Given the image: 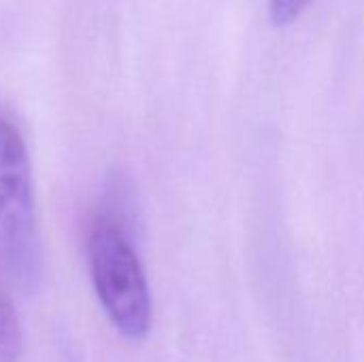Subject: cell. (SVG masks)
Returning <instances> with one entry per match:
<instances>
[{"instance_id":"cell-5","label":"cell","mask_w":364,"mask_h":362,"mask_svg":"<svg viewBox=\"0 0 364 362\" xmlns=\"http://www.w3.org/2000/svg\"><path fill=\"white\" fill-rule=\"evenodd\" d=\"M60 362H81V352L77 350V346L64 341L62 352H60Z\"/></svg>"},{"instance_id":"cell-1","label":"cell","mask_w":364,"mask_h":362,"mask_svg":"<svg viewBox=\"0 0 364 362\" xmlns=\"http://www.w3.org/2000/svg\"><path fill=\"white\" fill-rule=\"evenodd\" d=\"M126 201L115 192L87 226L85 256L96 299L109 324L128 341H143L154 324L145 267L128 230Z\"/></svg>"},{"instance_id":"cell-2","label":"cell","mask_w":364,"mask_h":362,"mask_svg":"<svg viewBox=\"0 0 364 362\" xmlns=\"http://www.w3.org/2000/svg\"><path fill=\"white\" fill-rule=\"evenodd\" d=\"M0 267L28 294L43 284L45 256L32 162L17 122L4 109H0Z\"/></svg>"},{"instance_id":"cell-3","label":"cell","mask_w":364,"mask_h":362,"mask_svg":"<svg viewBox=\"0 0 364 362\" xmlns=\"http://www.w3.org/2000/svg\"><path fill=\"white\" fill-rule=\"evenodd\" d=\"M26 337L19 314L6 288L0 282V362H21Z\"/></svg>"},{"instance_id":"cell-4","label":"cell","mask_w":364,"mask_h":362,"mask_svg":"<svg viewBox=\"0 0 364 362\" xmlns=\"http://www.w3.org/2000/svg\"><path fill=\"white\" fill-rule=\"evenodd\" d=\"M311 2L314 0H269L271 21L275 26H288L299 19Z\"/></svg>"}]
</instances>
